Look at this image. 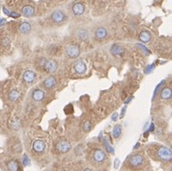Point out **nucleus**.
Instances as JSON below:
<instances>
[{"instance_id": "nucleus-1", "label": "nucleus", "mask_w": 172, "mask_h": 171, "mask_svg": "<svg viewBox=\"0 0 172 171\" xmlns=\"http://www.w3.org/2000/svg\"><path fill=\"white\" fill-rule=\"evenodd\" d=\"M155 156L158 160L164 163L172 162V150L164 146H158L155 149Z\"/></svg>"}, {"instance_id": "nucleus-2", "label": "nucleus", "mask_w": 172, "mask_h": 171, "mask_svg": "<svg viewBox=\"0 0 172 171\" xmlns=\"http://www.w3.org/2000/svg\"><path fill=\"white\" fill-rule=\"evenodd\" d=\"M39 64L47 73H53V72H55V71L57 70V69H58V63L54 59H46V58H41Z\"/></svg>"}, {"instance_id": "nucleus-3", "label": "nucleus", "mask_w": 172, "mask_h": 171, "mask_svg": "<svg viewBox=\"0 0 172 171\" xmlns=\"http://www.w3.org/2000/svg\"><path fill=\"white\" fill-rule=\"evenodd\" d=\"M66 18H67L66 13L62 10H55V11H53L51 14V20L56 25L62 24L63 22H65Z\"/></svg>"}, {"instance_id": "nucleus-4", "label": "nucleus", "mask_w": 172, "mask_h": 171, "mask_svg": "<svg viewBox=\"0 0 172 171\" xmlns=\"http://www.w3.org/2000/svg\"><path fill=\"white\" fill-rule=\"evenodd\" d=\"M31 149L35 153V154H43L46 150V143L42 139H36L33 141V146H31Z\"/></svg>"}, {"instance_id": "nucleus-5", "label": "nucleus", "mask_w": 172, "mask_h": 171, "mask_svg": "<svg viewBox=\"0 0 172 171\" xmlns=\"http://www.w3.org/2000/svg\"><path fill=\"white\" fill-rule=\"evenodd\" d=\"M55 149L57 152L59 153H67L69 152L71 149V145L69 141L65 140V139H62V140H59L55 145Z\"/></svg>"}, {"instance_id": "nucleus-6", "label": "nucleus", "mask_w": 172, "mask_h": 171, "mask_svg": "<svg viewBox=\"0 0 172 171\" xmlns=\"http://www.w3.org/2000/svg\"><path fill=\"white\" fill-rule=\"evenodd\" d=\"M66 55L70 59H76L80 55V48L77 45H70L66 48Z\"/></svg>"}, {"instance_id": "nucleus-7", "label": "nucleus", "mask_w": 172, "mask_h": 171, "mask_svg": "<svg viewBox=\"0 0 172 171\" xmlns=\"http://www.w3.org/2000/svg\"><path fill=\"white\" fill-rule=\"evenodd\" d=\"M107 159V155L106 152L104 151L103 149H100V148H97L92 152V160L94 163L96 164H102L106 161Z\"/></svg>"}, {"instance_id": "nucleus-8", "label": "nucleus", "mask_w": 172, "mask_h": 171, "mask_svg": "<svg viewBox=\"0 0 172 171\" xmlns=\"http://www.w3.org/2000/svg\"><path fill=\"white\" fill-rule=\"evenodd\" d=\"M144 156L142 154H134V155H131L128 159V164L130 166L132 167H138V166H141L144 163Z\"/></svg>"}, {"instance_id": "nucleus-9", "label": "nucleus", "mask_w": 172, "mask_h": 171, "mask_svg": "<svg viewBox=\"0 0 172 171\" xmlns=\"http://www.w3.org/2000/svg\"><path fill=\"white\" fill-rule=\"evenodd\" d=\"M22 79L23 81L28 85H30L34 83L36 81V73L35 71L31 70H27L24 71L23 75H22Z\"/></svg>"}, {"instance_id": "nucleus-10", "label": "nucleus", "mask_w": 172, "mask_h": 171, "mask_svg": "<svg viewBox=\"0 0 172 171\" xmlns=\"http://www.w3.org/2000/svg\"><path fill=\"white\" fill-rule=\"evenodd\" d=\"M75 36L77 39H79L80 41H83V42L88 41V40L89 39V30L85 28H79L75 31Z\"/></svg>"}, {"instance_id": "nucleus-11", "label": "nucleus", "mask_w": 172, "mask_h": 171, "mask_svg": "<svg viewBox=\"0 0 172 171\" xmlns=\"http://www.w3.org/2000/svg\"><path fill=\"white\" fill-rule=\"evenodd\" d=\"M73 70L77 74L82 75L87 71V65L83 60H77L73 64Z\"/></svg>"}, {"instance_id": "nucleus-12", "label": "nucleus", "mask_w": 172, "mask_h": 171, "mask_svg": "<svg viewBox=\"0 0 172 171\" xmlns=\"http://www.w3.org/2000/svg\"><path fill=\"white\" fill-rule=\"evenodd\" d=\"M107 34H108V31L105 28V27H97L96 29H95V31H94V36L97 40H104L107 37Z\"/></svg>"}, {"instance_id": "nucleus-13", "label": "nucleus", "mask_w": 172, "mask_h": 171, "mask_svg": "<svg viewBox=\"0 0 172 171\" xmlns=\"http://www.w3.org/2000/svg\"><path fill=\"white\" fill-rule=\"evenodd\" d=\"M30 96H31V99H33V101H34L36 103L41 102L45 98V91L41 88H35L31 91Z\"/></svg>"}, {"instance_id": "nucleus-14", "label": "nucleus", "mask_w": 172, "mask_h": 171, "mask_svg": "<svg viewBox=\"0 0 172 171\" xmlns=\"http://www.w3.org/2000/svg\"><path fill=\"white\" fill-rule=\"evenodd\" d=\"M71 11H72V13H73L74 15L80 16L85 12V5L81 2H76V3L73 4V5H72Z\"/></svg>"}, {"instance_id": "nucleus-15", "label": "nucleus", "mask_w": 172, "mask_h": 171, "mask_svg": "<svg viewBox=\"0 0 172 171\" xmlns=\"http://www.w3.org/2000/svg\"><path fill=\"white\" fill-rule=\"evenodd\" d=\"M57 82L56 79L53 76H49L46 79L43 81V87L46 89H52L56 87Z\"/></svg>"}, {"instance_id": "nucleus-16", "label": "nucleus", "mask_w": 172, "mask_h": 171, "mask_svg": "<svg viewBox=\"0 0 172 171\" xmlns=\"http://www.w3.org/2000/svg\"><path fill=\"white\" fill-rule=\"evenodd\" d=\"M110 52L113 56L122 57L125 54V49L120 45H113L112 48L110 49Z\"/></svg>"}, {"instance_id": "nucleus-17", "label": "nucleus", "mask_w": 172, "mask_h": 171, "mask_svg": "<svg viewBox=\"0 0 172 171\" xmlns=\"http://www.w3.org/2000/svg\"><path fill=\"white\" fill-rule=\"evenodd\" d=\"M21 12L25 17H31L34 15V8L33 6L26 5L22 8Z\"/></svg>"}, {"instance_id": "nucleus-18", "label": "nucleus", "mask_w": 172, "mask_h": 171, "mask_svg": "<svg viewBox=\"0 0 172 171\" xmlns=\"http://www.w3.org/2000/svg\"><path fill=\"white\" fill-rule=\"evenodd\" d=\"M19 31L22 34H29L31 31V25L29 22H22L19 25Z\"/></svg>"}, {"instance_id": "nucleus-19", "label": "nucleus", "mask_w": 172, "mask_h": 171, "mask_svg": "<svg viewBox=\"0 0 172 171\" xmlns=\"http://www.w3.org/2000/svg\"><path fill=\"white\" fill-rule=\"evenodd\" d=\"M160 97L163 100H169L172 97V89L168 87L164 88L160 92Z\"/></svg>"}, {"instance_id": "nucleus-20", "label": "nucleus", "mask_w": 172, "mask_h": 171, "mask_svg": "<svg viewBox=\"0 0 172 171\" xmlns=\"http://www.w3.org/2000/svg\"><path fill=\"white\" fill-rule=\"evenodd\" d=\"M139 39L143 43H148L151 39V33L147 30H142L139 34Z\"/></svg>"}, {"instance_id": "nucleus-21", "label": "nucleus", "mask_w": 172, "mask_h": 171, "mask_svg": "<svg viewBox=\"0 0 172 171\" xmlns=\"http://www.w3.org/2000/svg\"><path fill=\"white\" fill-rule=\"evenodd\" d=\"M20 96H21L20 91H17V89H15V88H13L10 91V93H9L8 98L11 102H16L18 99L20 98Z\"/></svg>"}, {"instance_id": "nucleus-22", "label": "nucleus", "mask_w": 172, "mask_h": 171, "mask_svg": "<svg viewBox=\"0 0 172 171\" xmlns=\"http://www.w3.org/2000/svg\"><path fill=\"white\" fill-rule=\"evenodd\" d=\"M8 171H19V164L16 160H11L7 163Z\"/></svg>"}, {"instance_id": "nucleus-23", "label": "nucleus", "mask_w": 172, "mask_h": 171, "mask_svg": "<svg viewBox=\"0 0 172 171\" xmlns=\"http://www.w3.org/2000/svg\"><path fill=\"white\" fill-rule=\"evenodd\" d=\"M10 128L12 130H18L21 128V123H20V120L17 119V118H13L10 121Z\"/></svg>"}, {"instance_id": "nucleus-24", "label": "nucleus", "mask_w": 172, "mask_h": 171, "mask_svg": "<svg viewBox=\"0 0 172 171\" xmlns=\"http://www.w3.org/2000/svg\"><path fill=\"white\" fill-rule=\"evenodd\" d=\"M92 123L90 122V121L87 120V121H85V122H83L82 124V130L85 132V133H89L90 130L92 129Z\"/></svg>"}, {"instance_id": "nucleus-25", "label": "nucleus", "mask_w": 172, "mask_h": 171, "mask_svg": "<svg viewBox=\"0 0 172 171\" xmlns=\"http://www.w3.org/2000/svg\"><path fill=\"white\" fill-rule=\"evenodd\" d=\"M122 134V125H115V128H113V131H112V135L114 139H118Z\"/></svg>"}, {"instance_id": "nucleus-26", "label": "nucleus", "mask_w": 172, "mask_h": 171, "mask_svg": "<svg viewBox=\"0 0 172 171\" xmlns=\"http://www.w3.org/2000/svg\"><path fill=\"white\" fill-rule=\"evenodd\" d=\"M11 43H12L11 39H10V37H8V36H5V37H3L1 39V45H2V47L6 48V49L10 48Z\"/></svg>"}, {"instance_id": "nucleus-27", "label": "nucleus", "mask_w": 172, "mask_h": 171, "mask_svg": "<svg viewBox=\"0 0 172 171\" xmlns=\"http://www.w3.org/2000/svg\"><path fill=\"white\" fill-rule=\"evenodd\" d=\"M138 47L140 48V49H141V51L144 53V54H149V53H150V51H149L148 49L146 47H144V46H143V45L138 44Z\"/></svg>"}, {"instance_id": "nucleus-28", "label": "nucleus", "mask_w": 172, "mask_h": 171, "mask_svg": "<svg viewBox=\"0 0 172 171\" xmlns=\"http://www.w3.org/2000/svg\"><path fill=\"white\" fill-rule=\"evenodd\" d=\"M23 164H24V165H29L30 164V160H29L28 156L27 155H24V157H23Z\"/></svg>"}, {"instance_id": "nucleus-29", "label": "nucleus", "mask_w": 172, "mask_h": 171, "mask_svg": "<svg viewBox=\"0 0 172 171\" xmlns=\"http://www.w3.org/2000/svg\"><path fill=\"white\" fill-rule=\"evenodd\" d=\"M153 69H154V66H153V65H150V66H148L147 67V69H146V72H147V73H149V72H150V71L153 70Z\"/></svg>"}, {"instance_id": "nucleus-30", "label": "nucleus", "mask_w": 172, "mask_h": 171, "mask_svg": "<svg viewBox=\"0 0 172 171\" xmlns=\"http://www.w3.org/2000/svg\"><path fill=\"white\" fill-rule=\"evenodd\" d=\"M10 15L12 16V17H18V16H19V14H17V13H15V12H11Z\"/></svg>"}, {"instance_id": "nucleus-31", "label": "nucleus", "mask_w": 172, "mask_h": 171, "mask_svg": "<svg viewBox=\"0 0 172 171\" xmlns=\"http://www.w3.org/2000/svg\"><path fill=\"white\" fill-rule=\"evenodd\" d=\"M116 116H118V114H117V113H114V114H113V117H112V120H113V121H116Z\"/></svg>"}, {"instance_id": "nucleus-32", "label": "nucleus", "mask_w": 172, "mask_h": 171, "mask_svg": "<svg viewBox=\"0 0 172 171\" xmlns=\"http://www.w3.org/2000/svg\"><path fill=\"white\" fill-rule=\"evenodd\" d=\"M4 22H5V20L4 19H0V26H2V24L4 23Z\"/></svg>"}, {"instance_id": "nucleus-33", "label": "nucleus", "mask_w": 172, "mask_h": 171, "mask_svg": "<svg viewBox=\"0 0 172 171\" xmlns=\"http://www.w3.org/2000/svg\"><path fill=\"white\" fill-rule=\"evenodd\" d=\"M84 171H93V170L90 169V168H86V169H84Z\"/></svg>"}, {"instance_id": "nucleus-34", "label": "nucleus", "mask_w": 172, "mask_h": 171, "mask_svg": "<svg viewBox=\"0 0 172 171\" xmlns=\"http://www.w3.org/2000/svg\"><path fill=\"white\" fill-rule=\"evenodd\" d=\"M171 150H172V143H171Z\"/></svg>"}, {"instance_id": "nucleus-35", "label": "nucleus", "mask_w": 172, "mask_h": 171, "mask_svg": "<svg viewBox=\"0 0 172 171\" xmlns=\"http://www.w3.org/2000/svg\"><path fill=\"white\" fill-rule=\"evenodd\" d=\"M62 171H66V170H62Z\"/></svg>"}, {"instance_id": "nucleus-36", "label": "nucleus", "mask_w": 172, "mask_h": 171, "mask_svg": "<svg viewBox=\"0 0 172 171\" xmlns=\"http://www.w3.org/2000/svg\"><path fill=\"white\" fill-rule=\"evenodd\" d=\"M171 171H172V168H171Z\"/></svg>"}]
</instances>
